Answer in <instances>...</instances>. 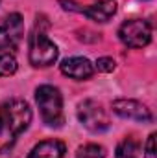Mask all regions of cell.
<instances>
[{
    "mask_svg": "<svg viewBox=\"0 0 157 158\" xmlns=\"http://www.w3.org/2000/svg\"><path fill=\"white\" fill-rule=\"evenodd\" d=\"M32 123V109L20 99H6L0 103V153L7 151L17 138L30 127Z\"/></svg>",
    "mask_w": 157,
    "mask_h": 158,
    "instance_id": "cell-1",
    "label": "cell"
},
{
    "mask_svg": "<svg viewBox=\"0 0 157 158\" xmlns=\"http://www.w3.org/2000/svg\"><path fill=\"white\" fill-rule=\"evenodd\" d=\"M35 101L39 107L41 118L48 127H61L63 125V96L57 86L41 85L35 90Z\"/></svg>",
    "mask_w": 157,
    "mask_h": 158,
    "instance_id": "cell-2",
    "label": "cell"
},
{
    "mask_svg": "<svg viewBox=\"0 0 157 158\" xmlns=\"http://www.w3.org/2000/svg\"><path fill=\"white\" fill-rule=\"evenodd\" d=\"M57 46L44 35L41 28H35L34 35L30 37V63L35 68H46L57 61Z\"/></svg>",
    "mask_w": 157,
    "mask_h": 158,
    "instance_id": "cell-3",
    "label": "cell"
},
{
    "mask_svg": "<svg viewBox=\"0 0 157 158\" xmlns=\"http://www.w3.org/2000/svg\"><path fill=\"white\" fill-rule=\"evenodd\" d=\"M78 119H79V123L87 131H91V132H104L111 125L105 109L98 101H94V99H85V101L79 103Z\"/></svg>",
    "mask_w": 157,
    "mask_h": 158,
    "instance_id": "cell-4",
    "label": "cell"
},
{
    "mask_svg": "<svg viewBox=\"0 0 157 158\" xmlns=\"http://www.w3.org/2000/svg\"><path fill=\"white\" fill-rule=\"evenodd\" d=\"M118 39L129 48H144L152 40V26L142 19H131L118 28Z\"/></svg>",
    "mask_w": 157,
    "mask_h": 158,
    "instance_id": "cell-5",
    "label": "cell"
},
{
    "mask_svg": "<svg viewBox=\"0 0 157 158\" xmlns=\"http://www.w3.org/2000/svg\"><path fill=\"white\" fill-rule=\"evenodd\" d=\"M59 4L63 6L65 11H76V13H83L85 17H89L94 22H109L115 13H117V2L115 0H98L87 7H79V4L72 2V0H59Z\"/></svg>",
    "mask_w": 157,
    "mask_h": 158,
    "instance_id": "cell-6",
    "label": "cell"
},
{
    "mask_svg": "<svg viewBox=\"0 0 157 158\" xmlns=\"http://www.w3.org/2000/svg\"><path fill=\"white\" fill-rule=\"evenodd\" d=\"M24 35V20L19 13H11L0 24V50H13Z\"/></svg>",
    "mask_w": 157,
    "mask_h": 158,
    "instance_id": "cell-7",
    "label": "cell"
},
{
    "mask_svg": "<svg viewBox=\"0 0 157 158\" xmlns=\"http://www.w3.org/2000/svg\"><path fill=\"white\" fill-rule=\"evenodd\" d=\"M113 112L118 114L120 118L126 119H135V121H152V112L146 105H142L137 99H117L111 105Z\"/></svg>",
    "mask_w": 157,
    "mask_h": 158,
    "instance_id": "cell-8",
    "label": "cell"
},
{
    "mask_svg": "<svg viewBox=\"0 0 157 158\" xmlns=\"http://www.w3.org/2000/svg\"><path fill=\"white\" fill-rule=\"evenodd\" d=\"M59 68H61V74L76 81L89 79L94 74V66L87 57H69L59 64Z\"/></svg>",
    "mask_w": 157,
    "mask_h": 158,
    "instance_id": "cell-9",
    "label": "cell"
},
{
    "mask_svg": "<svg viewBox=\"0 0 157 158\" xmlns=\"http://www.w3.org/2000/svg\"><path fill=\"white\" fill-rule=\"evenodd\" d=\"M65 156V143L61 140H44L39 142L28 158H63Z\"/></svg>",
    "mask_w": 157,
    "mask_h": 158,
    "instance_id": "cell-10",
    "label": "cell"
},
{
    "mask_svg": "<svg viewBox=\"0 0 157 158\" xmlns=\"http://www.w3.org/2000/svg\"><path fill=\"white\" fill-rule=\"evenodd\" d=\"M139 151H141V143L135 138L128 136V138H124L117 145L115 158H137L139 156Z\"/></svg>",
    "mask_w": 157,
    "mask_h": 158,
    "instance_id": "cell-11",
    "label": "cell"
},
{
    "mask_svg": "<svg viewBox=\"0 0 157 158\" xmlns=\"http://www.w3.org/2000/svg\"><path fill=\"white\" fill-rule=\"evenodd\" d=\"M76 158H105V149L98 143H85L78 149Z\"/></svg>",
    "mask_w": 157,
    "mask_h": 158,
    "instance_id": "cell-12",
    "label": "cell"
},
{
    "mask_svg": "<svg viewBox=\"0 0 157 158\" xmlns=\"http://www.w3.org/2000/svg\"><path fill=\"white\" fill-rule=\"evenodd\" d=\"M19 64H17V59L9 53H2L0 55V77H9L17 72Z\"/></svg>",
    "mask_w": 157,
    "mask_h": 158,
    "instance_id": "cell-13",
    "label": "cell"
},
{
    "mask_svg": "<svg viewBox=\"0 0 157 158\" xmlns=\"http://www.w3.org/2000/svg\"><path fill=\"white\" fill-rule=\"evenodd\" d=\"M96 68H98L100 72H104V74H109V72H113V70L117 68V63H115L111 57H100V59L96 61Z\"/></svg>",
    "mask_w": 157,
    "mask_h": 158,
    "instance_id": "cell-14",
    "label": "cell"
},
{
    "mask_svg": "<svg viewBox=\"0 0 157 158\" xmlns=\"http://www.w3.org/2000/svg\"><path fill=\"white\" fill-rule=\"evenodd\" d=\"M144 156L146 158H157V153H155V132L148 136V142H146V147H144Z\"/></svg>",
    "mask_w": 157,
    "mask_h": 158,
    "instance_id": "cell-15",
    "label": "cell"
}]
</instances>
